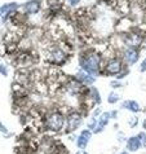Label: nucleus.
<instances>
[{
  "label": "nucleus",
  "instance_id": "nucleus-8",
  "mask_svg": "<svg viewBox=\"0 0 146 154\" xmlns=\"http://www.w3.org/2000/svg\"><path fill=\"white\" fill-rule=\"evenodd\" d=\"M141 145H142V141L140 140L138 136H133V137L128 140L127 148H128V150H131V152H136L141 148Z\"/></svg>",
  "mask_w": 146,
  "mask_h": 154
},
{
  "label": "nucleus",
  "instance_id": "nucleus-13",
  "mask_svg": "<svg viewBox=\"0 0 146 154\" xmlns=\"http://www.w3.org/2000/svg\"><path fill=\"white\" fill-rule=\"evenodd\" d=\"M122 106H123V108H126V109H128V110H131V112H133V113H137L140 110L138 102H136V101H133V100L124 101Z\"/></svg>",
  "mask_w": 146,
  "mask_h": 154
},
{
  "label": "nucleus",
  "instance_id": "nucleus-21",
  "mask_svg": "<svg viewBox=\"0 0 146 154\" xmlns=\"http://www.w3.org/2000/svg\"><path fill=\"white\" fill-rule=\"evenodd\" d=\"M111 85H113V87H119L120 83L119 82H111Z\"/></svg>",
  "mask_w": 146,
  "mask_h": 154
},
{
  "label": "nucleus",
  "instance_id": "nucleus-6",
  "mask_svg": "<svg viewBox=\"0 0 146 154\" xmlns=\"http://www.w3.org/2000/svg\"><path fill=\"white\" fill-rule=\"evenodd\" d=\"M20 5L17 3H8V4H4V5H2V9H0V13H2V18L3 21H5L8 17H9L13 12L18 8Z\"/></svg>",
  "mask_w": 146,
  "mask_h": 154
},
{
  "label": "nucleus",
  "instance_id": "nucleus-3",
  "mask_svg": "<svg viewBox=\"0 0 146 154\" xmlns=\"http://www.w3.org/2000/svg\"><path fill=\"white\" fill-rule=\"evenodd\" d=\"M105 70L107 74H110V75H119L120 72L123 71L122 62H120L118 58H111L110 61L106 63Z\"/></svg>",
  "mask_w": 146,
  "mask_h": 154
},
{
  "label": "nucleus",
  "instance_id": "nucleus-12",
  "mask_svg": "<svg viewBox=\"0 0 146 154\" xmlns=\"http://www.w3.org/2000/svg\"><path fill=\"white\" fill-rule=\"evenodd\" d=\"M110 117H111V113H105V114H102V117H101V119H100V122H98V126L96 127L94 132H101L102 128H104V127L107 125V122H109Z\"/></svg>",
  "mask_w": 146,
  "mask_h": 154
},
{
  "label": "nucleus",
  "instance_id": "nucleus-7",
  "mask_svg": "<svg viewBox=\"0 0 146 154\" xmlns=\"http://www.w3.org/2000/svg\"><path fill=\"white\" fill-rule=\"evenodd\" d=\"M40 8H41V5H40L39 0H30V2H27L26 4H25V11H26L29 14L39 13Z\"/></svg>",
  "mask_w": 146,
  "mask_h": 154
},
{
  "label": "nucleus",
  "instance_id": "nucleus-1",
  "mask_svg": "<svg viewBox=\"0 0 146 154\" xmlns=\"http://www.w3.org/2000/svg\"><path fill=\"white\" fill-rule=\"evenodd\" d=\"M98 65H100V57L97 54H89L80 58L81 69L91 75H96L98 72Z\"/></svg>",
  "mask_w": 146,
  "mask_h": 154
},
{
  "label": "nucleus",
  "instance_id": "nucleus-17",
  "mask_svg": "<svg viewBox=\"0 0 146 154\" xmlns=\"http://www.w3.org/2000/svg\"><path fill=\"white\" fill-rule=\"evenodd\" d=\"M96 125H97V121L93 118L92 121L89 122V125H88V126H89V128H92V130H94V127H96Z\"/></svg>",
  "mask_w": 146,
  "mask_h": 154
},
{
  "label": "nucleus",
  "instance_id": "nucleus-4",
  "mask_svg": "<svg viewBox=\"0 0 146 154\" xmlns=\"http://www.w3.org/2000/svg\"><path fill=\"white\" fill-rule=\"evenodd\" d=\"M138 57H140V53L135 47H129V48L126 49V53H124V58L128 65H135V63L138 61Z\"/></svg>",
  "mask_w": 146,
  "mask_h": 154
},
{
  "label": "nucleus",
  "instance_id": "nucleus-2",
  "mask_svg": "<svg viewBox=\"0 0 146 154\" xmlns=\"http://www.w3.org/2000/svg\"><path fill=\"white\" fill-rule=\"evenodd\" d=\"M65 123V117L61 113H53L47 119V127L52 131H59Z\"/></svg>",
  "mask_w": 146,
  "mask_h": 154
},
{
  "label": "nucleus",
  "instance_id": "nucleus-18",
  "mask_svg": "<svg viewBox=\"0 0 146 154\" xmlns=\"http://www.w3.org/2000/svg\"><path fill=\"white\" fill-rule=\"evenodd\" d=\"M141 72H145L146 71V58L142 61V63H141V69H140Z\"/></svg>",
  "mask_w": 146,
  "mask_h": 154
},
{
  "label": "nucleus",
  "instance_id": "nucleus-14",
  "mask_svg": "<svg viewBox=\"0 0 146 154\" xmlns=\"http://www.w3.org/2000/svg\"><path fill=\"white\" fill-rule=\"evenodd\" d=\"M118 98H119V96L117 95L115 92H111L110 95H109V98H107V101H109V104H115V102L118 101Z\"/></svg>",
  "mask_w": 146,
  "mask_h": 154
},
{
  "label": "nucleus",
  "instance_id": "nucleus-20",
  "mask_svg": "<svg viewBox=\"0 0 146 154\" xmlns=\"http://www.w3.org/2000/svg\"><path fill=\"white\" fill-rule=\"evenodd\" d=\"M78 3H79V0H70V4H71V5H76Z\"/></svg>",
  "mask_w": 146,
  "mask_h": 154
},
{
  "label": "nucleus",
  "instance_id": "nucleus-11",
  "mask_svg": "<svg viewBox=\"0 0 146 154\" xmlns=\"http://www.w3.org/2000/svg\"><path fill=\"white\" fill-rule=\"evenodd\" d=\"M50 57H52V61L56 63H62L65 61V53H63L61 49H54Z\"/></svg>",
  "mask_w": 146,
  "mask_h": 154
},
{
  "label": "nucleus",
  "instance_id": "nucleus-9",
  "mask_svg": "<svg viewBox=\"0 0 146 154\" xmlns=\"http://www.w3.org/2000/svg\"><path fill=\"white\" fill-rule=\"evenodd\" d=\"M89 139H91V131L85 130V131H83V132L80 134L78 141H76V144H78V146H79L80 149H84L85 146H87Z\"/></svg>",
  "mask_w": 146,
  "mask_h": 154
},
{
  "label": "nucleus",
  "instance_id": "nucleus-19",
  "mask_svg": "<svg viewBox=\"0 0 146 154\" xmlns=\"http://www.w3.org/2000/svg\"><path fill=\"white\" fill-rule=\"evenodd\" d=\"M2 72H3V75H4V76H7V74H8V71H7V67L4 66V65L2 66Z\"/></svg>",
  "mask_w": 146,
  "mask_h": 154
},
{
  "label": "nucleus",
  "instance_id": "nucleus-15",
  "mask_svg": "<svg viewBox=\"0 0 146 154\" xmlns=\"http://www.w3.org/2000/svg\"><path fill=\"white\" fill-rule=\"evenodd\" d=\"M91 93H92L93 100L96 101V102H100V93H98L97 89H96V88H92V89H91Z\"/></svg>",
  "mask_w": 146,
  "mask_h": 154
},
{
  "label": "nucleus",
  "instance_id": "nucleus-22",
  "mask_svg": "<svg viewBox=\"0 0 146 154\" xmlns=\"http://www.w3.org/2000/svg\"><path fill=\"white\" fill-rule=\"evenodd\" d=\"M144 127H145V128H146V121H145V122H144Z\"/></svg>",
  "mask_w": 146,
  "mask_h": 154
},
{
  "label": "nucleus",
  "instance_id": "nucleus-5",
  "mask_svg": "<svg viewBox=\"0 0 146 154\" xmlns=\"http://www.w3.org/2000/svg\"><path fill=\"white\" fill-rule=\"evenodd\" d=\"M80 123H81V115L79 113H76V112L71 113L67 118V130L68 131L76 130V128L80 126Z\"/></svg>",
  "mask_w": 146,
  "mask_h": 154
},
{
  "label": "nucleus",
  "instance_id": "nucleus-10",
  "mask_svg": "<svg viewBox=\"0 0 146 154\" xmlns=\"http://www.w3.org/2000/svg\"><path fill=\"white\" fill-rule=\"evenodd\" d=\"M76 78H78L80 82L84 83V84H91V83H93L94 80H96V78H93V75L88 74V72H81V71L76 75Z\"/></svg>",
  "mask_w": 146,
  "mask_h": 154
},
{
  "label": "nucleus",
  "instance_id": "nucleus-16",
  "mask_svg": "<svg viewBox=\"0 0 146 154\" xmlns=\"http://www.w3.org/2000/svg\"><path fill=\"white\" fill-rule=\"evenodd\" d=\"M137 125H138V119H137V118H131L129 126H131V127H135V126H137Z\"/></svg>",
  "mask_w": 146,
  "mask_h": 154
}]
</instances>
